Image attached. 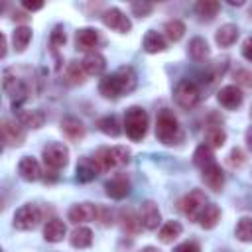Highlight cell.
Segmentation results:
<instances>
[{
	"mask_svg": "<svg viewBox=\"0 0 252 252\" xmlns=\"http://www.w3.org/2000/svg\"><path fill=\"white\" fill-rule=\"evenodd\" d=\"M122 228H124V232H128V234L140 232L142 220H140V217H136V213H134L132 209L122 211Z\"/></svg>",
	"mask_w": 252,
	"mask_h": 252,
	"instance_id": "obj_34",
	"label": "cell"
},
{
	"mask_svg": "<svg viewBox=\"0 0 252 252\" xmlns=\"http://www.w3.org/2000/svg\"><path fill=\"white\" fill-rule=\"evenodd\" d=\"M22 6H24L26 10H32V12H33V10H41V8H43V2H30V0H24Z\"/></svg>",
	"mask_w": 252,
	"mask_h": 252,
	"instance_id": "obj_46",
	"label": "cell"
},
{
	"mask_svg": "<svg viewBox=\"0 0 252 252\" xmlns=\"http://www.w3.org/2000/svg\"><path fill=\"white\" fill-rule=\"evenodd\" d=\"M142 45H144V49H146L148 53H161V51H165L167 41H165V37H163L161 33H158V32L150 30V32L144 35Z\"/></svg>",
	"mask_w": 252,
	"mask_h": 252,
	"instance_id": "obj_24",
	"label": "cell"
},
{
	"mask_svg": "<svg viewBox=\"0 0 252 252\" xmlns=\"http://www.w3.org/2000/svg\"><path fill=\"white\" fill-rule=\"evenodd\" d=\"M2 87H4L6 94L14 100V108H16V104H20L22 100H26V96H28V87H26V83L16 75L14 69H6V71H4Z\"/></svg>",
	"mask_w": 252,
	"mask_h": 252,
	"instance_id": "obj_8",
	"label": "cell"
},
{
	"mask_svg": "<svg viewBox=\"0 0 252 252\" xmlns=\"http://www.w3.org/2000/svg\"><path fill=\"white\" fill-rule=\"evenodd\" d=\"M226 142V132L220 128V124H209L205 130V144L211 148H222Z\"/></svg>",
	"mask_w": 252,
	"mask_h": 252,
	"instance_id": "obj_25",
	"label": "cell"
},
{
	"mask_svg": "<svg viewBox=\"0 0 252 252\" xmlns=\"http://www.w3.org/2000/svg\"><path fill=\"white\" fill-rule=\"evenodd\" d=\"M69 161V148L65 144H59V142H53V144H47L43 148V163L49 171H59L67 165Z\"/></svg>",
	"mask_w": 252,
	"mask_h": 252,
	"instance_id": "obj_6",
	"label": "cell"
},
{
	"mask_svg": "<svg viewBox=\"0 0 252 252\" xmlns=\"http://www.w3.org/2000/svg\"><path fill=\"white\" fill-rule=\"evenodd\" d=\"M163 32H165V37L169 41H179L185 33V24L181 20H169V22H165Z\"/></svg>",
	"mask_w": 252,
	"mask_h": 252,
	"instance_id": "obj_36",
	"label": "cell"
},
{
	"mask_svg": "<svg viewBox=\"0 0 252 252\" xmlns=\"http://www.w3.org/2000/svg\"><path fill=\"white\" fill-rule=\"evenodd\" d=\"M16 118H18V122H20L22 126L33 128V130L41 128L43 122H45V114H43L41 110H37V108H20V110L16 112Z\"/></svg>",
	"mask_w": 252,
	"mask_h": 252,
	"instance_id": "obj_16",
	"label": "cell"
},
{
	"mask_svg": "<svg viewBox=\"0 0 252 252\" xmlns=\"http://www.w3.org/2000/svg\"><path fill=\"white\" fill-rule=\"evenodd\" d=\"M156 136L165 146H173V144L183 142V130H181V126H179V122L171 110H167V108L159 110V114L156 118Z\"/></svg>",
	"mask_w": 252,
	"mask_h": 252,
	"instance_id": "obj_2",
	"label": "cell"
},
{
	"mask_svg": "<svg viewBox=\"0 0 252 252\" xmlns=\"http://www.w3.org/2000/svg\"><path fill=\"white\" fill-rule=\"evenodd\" d=\"M49 41H51V45H53V47H61V45H65L67 35H65V32H63V28H61V26H55V28H53Z\"/></svg>",
	"mask_w": 252,
	"mask_h": 252,
	"instance_id": "obj_39",
	"label": "cell"
},
{
	"mask_svg": "<svg viewBox=\"0 0 252 252\" xmlns=\"http://www.w3.org/2000/svg\"><path fill=\"white\" fill-rule=\"evenodd\" d=\"M173 94H175V102H177L181 108H185V110L195 108V106L199 104V100H201V91H199V87H197L193 81H189V79L179 81Z\"/></svg>",
	"mask_w": 252,
	"mask_h": 252,
	"instance_id": "obj_5",
	"label": "cell"
},
{
	"mask_svg": "<svg viewBox=\"0 0 252 252\" xmlns=\"http://www.w3.org/2000/svg\"><path fill=\"white\" fill-rule=\"evenodd\" d=\"M219 10H220V4H219L217 0H199V2L195 4L197 16H199L201 20H205V22H211V20L217 16Z\"/></svg>",
	"mask_w": 252,
	"mask_h": 252,
	"instance_id": "obj_27",
	"label": "cell"
},
{
	"mask_svg": "<svg viewBox=\"0 0 252 252\" xmlns=\"http://www.w3.org/2000/svg\"><path fill=\"white\" fill-rule=\"evenodd\" d=\"M246 144H248V148L252 150V126L246 130Z\"/></svg>",
	"mask_w": 252,
	"mask_h": 252,
	"instance_id": "obj_47",
	"label": "cell"
},
{
	"mask_svg": "<svg viewBox=\"0 0 252 252\" xmlns=\"http://www.w3.org/2000/svg\"><path fill=\"white\" fill-rule=\"evenodd\" d=\"M242 55H244L248 61H252V35L244 39V43H242Z\"/></svg>",
	"mask_w": 252,
	"mask_h": 252,
	"instance_id": "obj_45",
	"label": "cell"
},
{
	"mask_svg": "<svg viewBox=\"0 0 252 252\" xmlns=\"http://www.w3.org/2000/svg\"><path fill=\"white\" fill-rule=\"evenodd\" d=\"M98 41H100V37H98V32L94 28H81L77 32V35H75L77 49H81V51H89L91 53V49H94L98 45Z\"/></svg>",
	"mask_w": 252,
	"mask_h": 252,
	"instance_id": "obj_17",
	"label": "cell"
},
{
	"mask_svg": "<svg viewBox=\"0 0 252 252\" xmlns=\"http://www.w3.org/2000/svg\"><path fill=\"white\" fill-rule=\"evenodd\" d=\"M104 189H106V195H108V197L120 201V199H124V197L130 193V181H128L124 175H116V177H112L110 181H106Z\"/></svg>",
	"mask_w": 252,
	"mask_h": 252,
	"instance_id": "obj_19",
	"label": "cell"
},
{
	"mask_svg": "<svg viewBox=\"0 0 252 252\" xmlns=\"http://www.w3.org/2000/svg\"><path fill=\"white\" fill-rule=\"evenodd\" d=\"M18 173L26 181H37L41 177V167H39L37 159H33V158H22L20 163H18Z\"/></svg>",
	"mask_w": 252,
	"mask_h": 252,
	"instance_id": "obj_20",
	"label": "cell"
},
{
	"mask_svg": "<svg viewBox=\"0 0 252 252\" xmlns=\"http://www.w3.org/2000/svg\"><path fill=\"white\" fill-rule=\"evenodd\" d=\"M96 175H98V169H96L93 158H81L77 163V179L87 183V181H93Z\"/></svg>",
	"mask_w": 252,
	"mask_h": 252,
	"instance_id": "obj_26",
	"label": "cell"
},
{
	"mask_svg": "<svg viewBox=\"0 0 252 252\" xmlns=\"http://www.w3.org/2000/svg\"><path fill=\"white\" fill-rule=\"evenodd\" d=\"M0 39H2V57H6V35L2 33V37H0Z\"/></svg>",
	"mask_w": 252,
	"mask_h": 252,
	"instance_id": "obj_49",
	"label": "cell"
},
{
	"mask_svg": "<svg viewBox=\"0 0 252 252\" xmlns=\"http://www.w3.org/2000/svg\"><path fill=\"white\" fill-rule=\"evenodd\" d=\"M140 252H159V250H158L156 246H146V248H142Z\"/></svg>",
	"mask_w": 252,
	"mask_h": 252,
	"instance_id": "obj_50",
	"label": "cell"
},
{
	"mask_svg": "<svg viewBox=\"0 0 252 252\" xmlns=\"http://www.w3.org/2000/svg\"><path fill=\"white\" fill-rule=\"evenodd\" d=\"M234 234H236V238L240 242H252V219L250 217H242L236 222Z\"/></svg>",
	"mask_w": 252,
	"mask_h": 252,
	"instance_id": "obj_38",
	"label": "cell"
},
{
	"mask_svg": "<svg viewBox=\"0 0 252 252\" xmlns=\"http://www.w3.org/2000/svg\"><path fill=\"white\" fill-rule=\"evenodd\" d=\"M102 22H104L106 28H110V30H114V32H118V33H128L130 28H132L128 16H126L122 10H118V8H108V10H104V12H102Z\"/></svg>",
	"mask_w": 252,
	"mask_h": 252,
	"instance_id": "obj_10",
	"label": "cell"
},
{
	"mask_svg": "<svg viewBox=\"0 0 252 252\" xmlns=\"http://www.w3.org/2000/svg\"><path fill=\"white\" fill-rule=\"evenodd\" d=\"M65 232H67V228H65L63 220H59V219H49L43 226V238L47 242H53V244L61 242L65 238Z\"/></svg>",
	"mask_w": 252,
	"mask_h": 252,
	"instance_id": "obj_21",
	"label": "cell"
},
{
	"mask_svg": "<svg viewBox=\"0 0 252 252\" xmlns=\"http://www.w3.org/2000/svg\"><path fill=\"white\" fill-rule=\"evenodd\" d=\"M189 55L195 59V61H205L209 57V45L203 37H193L189 41Z\"/></svg>",
	"mask_w": 252,
	"mask_h": 252,
	"instance_id": "obj_33",
	"label": "cell"
},
{
	"mask_svg": "<svg viewBox=\"0 0 252 252\" xmlns=\"http://www.w3.org/2000/svg\"><path fill=\"white\" fill-rule=\"evenodd\" d=\"M130 159V150L126 146H112V148H98L93 156V161L98 169V173L110 171L114 167H120L128 163Z\"/></svg>",
	"mask_w": 252,
	"mask_h": 252,
	"instance_id": "obj_3",
	"label": "cell"
},
{
	"mask_svg": "<svg viewBox=\"0 0 252 252\" xmlns=\"http://www.w3.org/2000/svg\"><path fill=\"white\" fill-rule=\"evenodd\" d=\"M244 161H246L244 152H242L240 148H232V152H230V156H228V163H230V167H240Z\"/></svg>",
	"mask_w": 252,
	"mask_h": 252,
	"instance_id": "obj_41",
	"label": "cell"
},
{
	"mask_svg": "<svg viewBox=\"0 0 252 252\" xmlns=\"http://www.w3.org/2000/svg\"><path fill=\"white\" fill-rule=\"evenodd\" d=\"M39 220H41V211H39V207H37V205H24V207H20V209L16 211L12 224H14V228H18V230H33V228L39 224Z\"/></svg>",
	"mask_w": 252,
	"mask_h": 252,
	"instance_id": "obj_9",
	"label": "cell"
},
{
	"mask_svg": "<svg viewBox=\"0 0 252 252\" xmlns=\"http://www.w3.org/2000/svg\"><path fill=\"white\" fill-rule=\"evenodd\" d=\"M250 116H252V106H250Z\"/></svg>",
	"mask_w": 252,
	"mask_h": 252,
	"instance_id": "obj_53",
	"label": "cell"
},
{
	"mask_svg": "<svg viewBox=\"0 0 252 252\" xmlns=\"http://www.w3.org/2000/svg\"><path fill=\"white\" fill-rule=\"evenodd\" d=\"M81 65H83V69L87 71V75H100V73L104 71V67H106V59H104L100 53L91 51V53H87V55L83 57Z\"/></svg>",
	"mask_w": 252,
	"mask_h": 252,
	"instance_id": "obj_22",
	"label": "cell"
},
{
	"mask_svg": "<svg viewBox=\"0 0 252 252\" xmlns=\"http://www.w3.org/2000/svg\"><path fill=\"white\" fill-rule=\"evenodd\" d=\"M24 138H26V132L20 122L10 120V118L2 120V140L6 146H20Z\"/></svg>",
	"mask_w": 252,
	"mask_h": 252,
	"instance_id": "obj_11",
	"label": "cell"
},
{
	"mask_svg": "<svg viewBox=\"0 0 252 252\" xmlns=\"http://www.w3.org/2000/svg\"><path fill=\"white\" fill-rule=\"evenodd\" d=\"M61 132L71 140V142H79L85 138V126L79 118L75 116H65L61 120Z\"/></svg>",
	"mask_w": 252,
	"mask_h": 252,
	"instance_id": "obj_18",
	"label": "cell"
},
{
	"mask_svg": "<svg viewBox=\"0 0 252 252\" xmlns=\"http://www.w3.org/2000/svg\"><path fill=\"white\" fill-rule=\"evenodd\" d=\"M140 220H142V226L148 228V230H156L161 222V215H159V209L154 201H144L142 203V209H140Z\"/></svg>",
	"mask_w": 252,
	"mask_h": 252,
	"instance_id": "obj_14",
	"label": "cell"
},
{
	"mask_svg": "<svg viewBox=\"0 0 252 252\" xmlns=\"http://www.w3.org/2000/svg\"><path fill=\"white\" fill-rule=\"evenodd\" d=\"M217 98H219V102L224 106V108H228V110H234V108H238L240 104H242V91L236 87V85H226V87H222L220 91H219V94H217Z\"/></svg>",
	"mask_w": 252,
	"mask_h": 252,
	"instance_id": "obj_15",
	"label": "cell"
},
{
	"mask_svg": "<svg viewBox=\"0 0 252 252\" xmlns=\"http://www.w3.org/2000/svg\"><path fill=\"white\" fill-rule=\"evenodd\" d=\"M181 224L177 222V220H167L161 228H159V240L161 242H165V244H169V242H173L179 234H181Z\"/></svg>",
	"mask_w": 252,
	"mask_h": 252,
	"instance_id": "obj_35",
	"label": "cell"
},
{
	"mask_svg": "<svg viewBox=\"0 0 252 252\" xmlns=\"http://www.w3.org/2000/svg\"><path fill=\"white\" fill-rule=\"evenodd\" d=\"M85 75L87 71L83 69V65L79 61H71L65 69V81L69 85H83L85 83Z\"/></svg>",
	"mask_w": 252,
	"mask_h": 252,
	"instance_id": "obj_30",
	"label": "cell"
},
{
	"mask_svg": "<svg viewBox=\"0 0 252 252\" xmlns=\"http://www.w3.org/2000/svg\"><path fill=\"white\" fill-rule=\"evenodd\" d=\"M238 39V28L234 24H224L217 30L215 33V41L220 45V47H230L234 41Z\"/></svg>",
	"mask_w": 252,
	"mask_h": 252,
	"instance_id": "obj_23",
	"label": "cell"
},
{
	"mask_svg": "<svg viewBox=\"0 0 252 252\" xmlns=\"http://www.w3.org/2000/svg\"><path fill=\"white\" fill-rule=\"evenodd\" d=\"M193 163L197 165V167H207V165H211V163H215V154H213V148L211 146H207V144H201L197 150H195V154H193Z\"/></svg>",
	"mask_w": 252,
	"mask_h": 252,
	"instance_id": "obj_31",
	"label": "cell"
},
{
	"mask_svg": "<svg viewBox=\"0 0 252 252\" xmlns=\"http://www.w3.org/2000/svg\"><path fill=\"white\" fill-rule=\"evenodd\" d=\"M12 41H14V49L16 51H24L28 47V43L32 41V30L28 26L16 28L14 33H12Z\"/></svg>",
	"mask_w": 252,
	"mask_h": 252,
	"instance_id": "obj_32",
	"label": "cell"
},
{
	"mask_svg": "<svg viewBox=\"0 0 252 252\" xmlns=\"http://www.w3.org/2000/svg\"><path fill=\"white\" fill-rule=\"evenodd\" d=\"M234 79L238 85H244V87H252V73L246 71V69H238L234 73Z\"/></svg>",
	"mask_w": 252,
	"mask_h": 252,
	"instance_id": "obj_43",
	"label": "cell"
},
{
	"mask_svg": "<svg viewBox=\"0 0 252 252\" xmlns=\"http://www.w3.org/2000/svg\"><path fill=\"white\" fill-rule=\"evenodd\" d=\"M173 252H201V248H199V244L195 240H185L179 246H175Z\"/></svg>",
	"mask_w": 252,
	"mask_h": 252,
	"instance_id": "obj_44",
	"label": "cell"
},
{
	"mask_svg": "<svg viewBox=\"0 0 252 252\" xmlns=\"http://www.w3.org/2000/svg\"><path fill=\"white\" fill-rule=\"evenodd\" d=\"M96 220H98L102 226L112 224V211L106 209V207H96Z\"/></svg>",
	"mask_w": 252,
	"mask_h": 252,
	"instance_id": "obj_42",
	"label": "cell"
},
{
	"mask_svg": "<svg viewBox=\"0 0 252 252\" xmlns=\"http://www.w3.org/2000/svg\"><path fill=\"white\" fill-rule=\"evenodd\" d=\"M248 14H250V18H252V6H250V12H248Z\"/></svg>",
	"mask_w": 252,
	"mask_h": 252,
	"instance_id": "obj_52",
	"label": "cell"
},
{
	"mask_svg": "<svg viewBox=\"0 0 252 252\" xmlns=\"http://www.w3.org/2000/svg\"><path fill=\"white\" fill-rule=\"evenodd\" d=\"M67 219L73 222V224H81V222H89L93 219H96V205L93 203H79V205H73L67 213Z\"/></svg>",
	"mask_w": 252,
	"mask_h": 252,
	"instance_id": "obj_13",
	"label": "cell"
},
{
	"mask_svg": "<svg viewBox=\"0 0 252 252\" xmlns=\"http://www.w3.org/2000/svg\"><path fill=\"white\" fill-rule=\"evenodd\" d=\"M14 20H18V22H24V20H28V16H26L24 12H16V14H14Z\"/></svg>",
	"mask_w": 252,
	"mask_h": 252,
	"instance_id": "obj_48",
	"label": "cell"
},
{
	"mask_svg": "<svg viewBox=\"0 0 252 252\" xmlns=\"http://www.w3.org/2000/svg\"><path fill=\"white\" fill-rule=\"evenodd\" d=\"M220 220V209L217 205H207L199 217V224L203 228H215Z\"/></svg>",
	"mask_w": 252,
	"mask_h": 252,
	"instance_id": "obj_29",
	"label": "cell"
},
{
	"mask_svg": "<svg viewBox=\"0 0 252 252\" xmlns=\"http://www.w3.org/2000/svg\"><path fill=\"white\" fill-rule=\"evenodd\" d=\"M124 130L130 140L140 142L148 132V112L142 106H130L124 114Z\"/></svg>",
	"mask_w": 252,
	"mask_h": 252,
	"instance_id": "obj_4",
	"label": "cell"
},
{
	"mask_svg": "<svg viewBox=\"0 0 252 252\" xmlns=\"http://www.w3.org/2000/svg\"><path fill=\"white\" fill-rule=\"evenodd\" d=\"M205 207H207V195L201 189H193L179 201V209L185 217H189V220H199Z\"/></svg>",
	"mask_w": 252,
	"mask_h": 252,
	"instance_id": "obj_7",
	"label": "cell"
},
{
	"mask_svg": "<svg viewBox=\"0 0 252 252\" xmlns=\"http://www.w3.org/2000/svg\"><path fill=\"white\" fill-rule=\"evenodd\" d=\"M132 12L136 14V16H140V18H144V16H148L152 10H154V4L152 2H132Z\"/></svg>",
	"mask_w": 252,
	"mask_h": 252,
	"instance_id": "obj_40",
	"label": "cell"
},
{
	"mask_svg": "<svg viewBox=\"0 0 252 252\" xmlns=\"http://www.w3.org/2000/svg\"><path fill=\"white\" fill-rule=\"evenodd\" d=\"M96 126H98V130H100L102 134H106V136L116 138V136L120 134V126H118L116 116H102V118L96 120Z\"/></svg>",
	"mask_w": 252,
	"mask_h": 252,
	"instance_id": "obj_37",
	"label": "cell"
},
{
	"mask_svg": "<svg viewBox=\"0 0 252 252\" xmlns=\"http://www.w3.org/2000/svg\"><path fill=\"white\" fill-rule=\"evenodd\" d=\"M69 240H71V246L75 248H89L93 244V230L87 226H79L71 232Z\"/></svg>",
	"mask_w": 252,
	"mask_h": 252,
	"instance_id": "obj_28",
	"label": "cell"
},
{
	"mask_svg": "<svg viewBox=\"0 0 252 252\" xmlns=\"http://www.w3.org/2000/svg\"><path fill=\"white\" fill-rule=\"evenodd\" d=\"M228 4H232V6H234V4H236V6H242V0H228Z\"/></svg>",
	"mask_w": 252,
	"mask_h": 252,
	"instance_id": "obj_51",
	"label": "cell"
},
{
	"mask_svg": "<svg viewBox=\"0 0 252 252\" xmlns=\"http://www.w3.org/2000/svg\"><path fill=\"white\" fill-rule=\"evenodd\" d=\"M201 179L215 193H219L222 189V185H224V173H222L220 165H217V163H211V165L203 167L201 169Z\"/></svg>",
	"mask_w": 252,
	"mask_h": 252,
	"instance_id": "obj_12",
	"label": "cell"
},
{
	"mask_svg": "<svg viewBox=\"0 0 252 252\" xmlns=\"http://www.w3.org/2000/svg\"><path fill=\"white\" fill-rule=\"evenodd\" d=\"M134 87H136V73H134V69L130 65H122L114 73H110V75H106V77L100 79L98 93L104 98L116 100L122 94L134 91Z\"/></svg>",
	"mask_w": 252,
	"mask_h": 252,
	"instance_id": "obj_1",
	"label": "cell"
}]
</instances>
